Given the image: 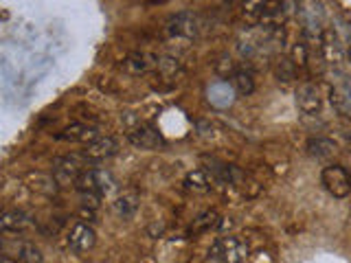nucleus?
I'll return each instance as SVG.
<instances>
[{
	"mask_svg": "<svg viewBox=\"0 0 351 263\" xmlns=\"http://www.w3.org/2000/svg\"><path fill=\"white\" fill-rule=\"evenodd\" d=\"M69 248L75 250V252H88L93 250L95 244H97V233L93 226H88L86 222H77L71 233H69Z\"/></svg>",
	"mask_w": 351,
	"mask_h": 263,
	"instance_id": "nucleus-10",
	"label": "nucleus"
},
{
	"mask_svg": "<svg viewBox=\"0 0 351 263\" xmlns=\"http://www.w3.org/2000/svg\"><path fill=\"white\" fill-rule=\"evenodd\" d=\"M154 66H158V60L145 51H134L123 60V68L130 75H145L147 71L154 68Z\"/></svg>",
	"mask_w": 351,
	"mask_h": 263,
	"instance_id": "nucleus-15",
	"label": "nucleus"
},
{
	"mask_svg": "<svg viewBox=\"0 0 351 263\" xmlns=\"http://www.w3.org/2000/svg\"><path fill=\"white\" fill-rule=\"evenodd\" d=\"M233 88H235L237 95L248 97V95L255 92V79H252V75L248 71H237L233 75Z\"/></svg>",
	"mask_w": 351,
	"mask_h": 263,
	"instance_id": "nucleus-22",
	"label": "nucleus"
},
{
	"mask_svg": "<svg viewBox=\"0 0 351 263\" xmlns=\"http://www.w3.org/2000/svg\"><path fill=\"white\" fill-rule=\"evenodd\" d=\"M329 101L338 114L351 118V77L340 75V79L334 82L332 90H329Z\"/></svg>",
	"mask_w": 351,
	"mask_h": 263,
	"instance_id": "nucleus-8",
	"label": "nucleus"
},
{
	"mask_svg": "<svg viewBox=\"0 0 351 263\" xmlns=\"http://www.w3.org/2000/svg\"><path fill=\"white\" fill-rule=\"evenodd\" d=\"M307 151H310V156H314L318 160L332 158L336 153V142L329 138H323V136H314L307 140Z\"/></svg>",
	"mask_w": 351,
	"mask_h": 263,
	"instance_id": "nucleus-18",
	"label": "nucleus"
},
{
	"mask_svg": "<svg viewBox=\"0 0 351 263\" xmlns=\"http://www.w3.org/2000/svg\"><path fill=\"white\" fill-rule=\"evenodd\" d=\"M211 250L222 259V263H244L248 257V244L241 237H233V235L217 239Z\"/></svg>",
	"mask_w": 351,
	"mask_h": 263,
	"instance_id": "nucleus-4",
	"label": "nucleus"
},
{
	"mask_svg": "<svg viewBox=\"0 0 351 263\" xmlns=\"http://www.w3.org/2000/svg\"><path fill=\"white\" fill-rule=\"evenodd\" d=\"M296 105L303 114H318L321 112V92L314 84H303L296 90Z\"/></svg>",
	"mask_w": 351,
	"mask_h": 263,
	"instance_id": "nucleus-12",
	"label": "nucleus"
},
{
	"mask_svg": "<svg viewBox=\"0 0 351 263\" xmlns=\"http://www.w3.org/2000/svg\"><path fill=\"white\" fill-rule=\"evenodd\" d=\"M215 71H217V75L219 77H233L237 71H235V64H233V60H230V58H226V55H224V58H219V62L215 64Z\"/></svg>",
	"mask_w": 351,
	"mask_h": 263,
	"instance_id": "nucleus-25",
	"label": "nucleus"
},
{
	"mask_svg": "<svg viewBox=\"0 0 351 263\" xmlns=\"http://www.w3.org/2000/svg\"><path fill=\"white\" fill-rule=\"evenodd\" d=\"M235 88L233 84H228V82H213V84H208L206 88V99H208V103H211L213 108L217 110H226L235 103Z\"/></svg>",
	"mask_w": 351,
	"mask_h": 263,
	"instance_id": "nucleus-11",
	"label": "nucleus"
},
{
	"mask_svg": "<svg viewBox=\"0 0 351 263\" xmlns=\"http://www.w3.org/2000/svg\"><path fill=\"white\" fill-rule=\"evenodd\" d=\"M60 140H69V142H84V145H90L99 138V132L93 125H84V123H73L66 129H62L58 134Z\"/></svg>",
	"mask_w": 351,
	"mask_h": 263,
	"instance_id": "nucleus-16",
	"label": "nucleus"
},
{
	"mask_svg": "<svg viewBox=\"0 0 351 263\" xmlns=\"http://www.w3.org/2000/svg\"><path fill=\"white\" fill-rule=\"evenodd\" d=\"M165 33L169 38H178V40H191L197 33V18L193 11H178L167 18L165 22Z\"/></svg>",
	"mask_w": 351,
	"mask_h": 263,
	"instance_id": "nucleus-3",
	"label": "nucleus"
},
{
	"mask_svg": "<svg viewBox=\"0 0 351 263\" xmlns=\"http://www.w3.org/2000/svg\"><path fill=\"white\" fill-rule=\"evenodd\" d=\"M82 200H84V206L97 208L99 200H101V195H97V193H82Z\"/></svg>",
	"mask_w": 351,
	"mask_h": 263,
	"instance_id": "nucleus-26",
	"label": "nucleus"
},
{
	"mask_svg": "<svg viewBox=\"0 0 351 263\" xmlns=\"http://www.w3.org/2000/svg\"><path fill=\"white\" fill-rule=\"evenodd\" d=\"M204 263H222V259H219V257L215 255V252L211 250V252H208V257L204 259Z\"/></svg>",
	"mask_w": 351,
	"mask_h": 263,
	"instance_id": "nucleus-27",
	"label": "nucleus"
},
{
	"mask_svg": "<svg viewBox=\"0 0 351 263\" xmlns=\"http://www.w3.org/2000/svg\"><path fill=\"white\" fill-rule=\"evenodd\" d=\"M217 213L215 211H204L202 215H197L193 219V224L189 226V233L191 235H200V233H206V230H211L215 224H217Z\"/></svg>",
	"mask_w": 351,
	"mask_h": 263,
	"instance_id": "nucleus-21",
	"label": "nucleus"
},
{
	"mask_svg": "<svg viewBox=\"0 0 351 263\" xmlns=\"http://www.w3.org/2000/svg\"><path fill=\"white\" fill-rule=\"evenodd\" d=\"M307 55H310V49H307V44L296 42L294 47H292L290 60L294 62V66H305V64H307Z\"/></svg>",
	"mask_w": 351,
	"mask_h": 263,
	"instance_id": "nucleus-23",
	"label": "nucleus"
},
{
	"mask_svg": "<svg viewBox=\"0 0 351 263\" xmlns=\"http://www.w3.org/2000/svg\"><path fill=\"white\" fill-rule=\"evenodd\" d=\"M33 226V219L31 215H27L25 211H18V208H9V211L3 213L0 217V228L5 233H25Z\"/></svg>",
	"mask_w": 351,
	"mask_h": 263,
	"instance_id": "nucleus-14",
	"label": "nucleus"
},
{
	"mask_svg": "<svg viewBox=\"0 0 351 263\" xmlns=\"http://www.w3.org/2000/svg\"><path fill=\"white\" fill-rule=\"evenodd\" d=\"M128 140L136 149H147V151L158 149V147L165 145L162 134L154 125H149V123H138L134 127H130L128 129Z\"/></svg>",
	"mask_w": 351,
	"mask_h": 263,
	"instance_id": "nucleus-5",
	"label": "nucleus"
},
{
	"mask_svg": "<svg viewBox=\"0 0 351 263\" xmlns=\"http://www.w3.org/2000/svg\"><path fill=\"white\" fill-rule=\"evenodd\" d=\"M86 169L88 167H86L84 156H64L53 162V180L62 186L75 184Z\"/></svg>",
	"mask_w": 351,
	"mask_h": 263,
	"instance_id": "nucleus-1",
	"label": "nucleus"
},
{
	"mask_svg": "<svg viewBox=\"0 0 351 263\" xmlns=\"http://www.w3.org/2000/svg\"><path fill=\"white\" fill-rule=\"evenodd\" d=\"M272 73L283 84H290L292 79H296V66L290 58H285V55H277V58H274Z\"/></svg>",
	"mask_w": 351,
	"mask_h": 263,
	"instance_id": "nucleus-20",
	"label": "nucleus"
},
{
	"mask_svg": "<svg viewBox=\"0 0 351 263\" xmlns=\"http://www.w3.org/2000/svg\"><path fill=\"white\" fill-rule=\"evenodd\" d=\"M184 189L186 191H191V193H206L208 189H211V180H208V175H206V171H202V169H193V171H189L184 175Z\"/></svg>",
	"mask_w": 351,
	"mask_h": 263,
	"instance_id": "nucleus-19",
	"label": "nucleus"
},
{
	"mask_svg": "<svg viewBox=\"0 0 351 263\" xmlns=\"http://www.w3.org/2000/svg\"><path fill=\"white\" fill-rule=\"evenodd\" d=\"M138 204H141L138 191L130 189V191H123V193L117 195V200L112 202V211L119 219H130L138 211Z\"/></svg>",
	"mask_w": 351,
	"mask_h": 263,
	"instance_id": "nucleus-17",
	"label": "nucleus"
},
{
	"mask_svg": "<svg viewBox=\"0 0 351 263\" xmlns=\"http://www.w3.org/2000/svg\"><path fill=\"white\" fill-rule=\"evenodd\" d=\"M158 68L165 77H173L176 73L180 71V64L178 60H173V58H160L158 60Z\"/></svg>",
	"mask_w": 351,
	"mask_h": 263,
	"instance_id": "nucleus-24",
	"label": "nucleus"
},
{
	"mask_svg": "<svg viewBox=\"0 0 351 263\" xmlns=\"http://www.w3.org/2000/svg\"><path fill=\"white\" fill-rule=\"evenodd\" d=\"M321 180L325 184V189L329 191V195H334L336 200H343L351 193V175L347 173L345 167L340 164H329V167L323 169Z\"/></svg>",
	"mask_w": 351,
	"mask_h": 263,
	"instance_id": "nucleus-2",
	"label": "nucleus"
},
{
	"mask_svg": "<svg viewBox=\"0 0 351 263\" xmlns=\"http://www.w3.org/2000/svg\"><path fill=\"white\" fill-rule=\"evenodd\" d=\"M117 151H119V142L112 136H99L95 142L86 145L84 158L86 160H104V158L114 156Z\"/></svg>",
	"mask_w": 351,
	"mask_h": 263,
	"instance_id": "nucleus-13",
	"label": "nucleus"
},
{
	"mask_svg": "<svg viewBox=\"0 0 351 263\" xmlns=\"http://www.w3.org/2000/svg\"><path fill=\"white\" fill-rule=\"evenodd\" d=\"M345 51H347V47L343 44V40L338 38V33L334 31V27H325L323 38H321L323 60L338 68V66H343V62H345Z\"/></svg>",
	"mask_w": 351,
	"mask_h": 263,
	"instance_id": "nucleus-7",
	"label": "nucleus"
},
{
	"mask_svg": "<svg viewBox=\"0 0 351 263\" xmlns=\"http://www.w3.org/2000/svg\"><path fill=\"white\" fill-rule=\"evenodd\" d=\"M3 250L20 263H42V250L31 241H5Z\"/></svg>",
	"mask_w": 351,
	"mask_h": 263,
	"instance_id": "nucleus-9",
	"label": "nucleus"
},
{
	"mask_svg": "<svg viewBox=\"0 0 351 263\" xmlns=\"http://www.w3.org/2000/svg\"><path fill=\"white\" fill-rule=\"evenodd\" d=\"M75 186L80 193L104 195L108 189H112V178H110V173H106L104 169H86L80 175V180L75 182Z\"/></svg>",
	"mask_w": 351,
	"mask_h": 263,
	"instance_id": "nucleus-6",
	"label": "nucleus"
}]
</instances>
